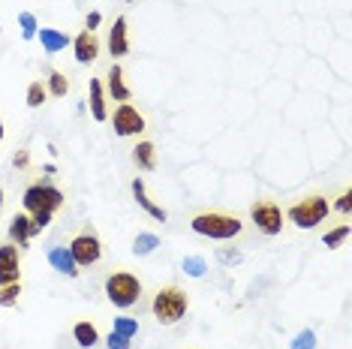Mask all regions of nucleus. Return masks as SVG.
I'll use <instances>...</instances> for the list:
<instances>
[{"label":"nucleus","mask_w":352,"mask_h":349,"mask_svg":"<svg viewBox=\"0 0 352 349\" xmlns=\"http://www.w3.org/2000/svg\"><path fill=\"white\" fill-rule=\"evenodd\" d=\"M334 211H340V214H349L352 211V193H349V190L338 196V202H334Z\"/></svg>","instance_id":"obj_32"},{"label":"nucleus","mask_w":352,"mask_h":349,"mask_svg":"<svg viewBox=\"0 0 352 349\" xmlns=\"http://www.w3.org/2000/svg\"><path fill=\"white\" fill-rule=\"evenodd\" d=\"M21 298V283H10V286H0V307H15Z\"/></svg>","instance_id":"obj_26"},{"label":"nucleus","mask_w":352,"mask_h":349,"mask_svg":"<svg viewBox=\"0 0 352 349\" xmlns=\"http://www.w3.org/2000/svg\"><path fill=\"white\" fill-rule=\"evenodd\" d=\"M190 311V298L181 286H163L154 295V304H151V313L160 325H175L181 322Z\"/></svg>","instance_id":"obj_2"},{"label":"nucleus","mask_w":352,"mask_h":349,"mask_svg":"<svg viewBox=\"0 0 352 349\" xmlns=\"http://www.w3.org/2000/svg\"><path fill=\"white\" fill-rule=\"evenodd\" d=\"M331 214V205H328L325 196H304V199H298L295 205H289V211H286V217H289L292 226L298 229H316L322 220Z\"/></svg>","instance_id":"obj_3"},{"label":"nucleus","mask_w":352,"mask_h":349,"mask_svg":"<svg viewBox=\"0 0 352 349\" xmlns=\"http://www.w3.org/2000/svg\"><path fill=\"white\" fill-rule=\"evenodd\" d=\"M181 268H184V274H190V277H205L208 262H205L202 256H184Z\"/></svg>","instance_id":"obj_23"},{"label":"nucleus","mask_w":352,"mask_h":349,"mask_svg":"<svg viewBox=\"0 0 352 349\" xmlns=\"http://www.w3.org/2000/svg\"><path fill=\"white\" fill-rule=\"evenodd\" d=\"M217 259L223 262V265H238V262L244 259V253H241V250H226V247H220V250H217Z\"/></svg>","instance_id":"obj_30"},{"label":"nucleus","mask_w":352,"mask_h":349,"mask_svg":"<svg viewBox=\"0 0 352 349\" xmlns=\"http://www.w3.org/2000/svg\"><path fill=\"white\" fill-rule=\"evenodd\" d=\"M346 238H349V226L343 223V226H338V229H331V232H325V235H322V244L334 250V247H340V244L346 241Z\"/></svg>","instance_id":"obj_27"},{"label":"nucleus","mask_w":352,"mask_h":349,"mask_svg":"<svg viewBox=\"0 0 352 349\" xmlns=\"http://www.w3.org/2000/svg\"><path fill=\"white\" fill-rule=\"evenodd\" d=\"M111 126H115V136L121 139H130V136H139L145 130V117L139 115V109L130 106V102H121L111 115Z\"/></svg>","instance_id":"obj_8"},{"label":"nucleus","mask_w":352,"mask_h":349,"mask_svg":"<svg viewBox=\"0 0 352 349\" xmlns=\"http://www.w3.org/2000/svg\"><path fill=\"white\" fill-rule=\"evenodd\" d=\"M69 253H73L76 265L78 268H91L97 265V262L102 259V244L94 229H85V232H78L73 241H69Z\"/></svg>","instance_id":"obj_6"},{"label":"nucleus","mask_w":352,"mask_h":349,"mask_svg":"<svg viewBox=\"0 0 352 349\" xmlns=\"http://www.w3.org/2000/svg\"><path fill=\"white\" fill-rule=\"evenodd\" d=\"M87 91H91V117L94 121H109V106H106V87H102L100 78H91V85H87Z\"/></svg>","instance_id":"obj_15"},{"label":"nucleus","mask_w":352,"mask_h":349,"mask_svg":"<svg viewBox=\"0 0 352 349\" xmlns=\"http://www.w3.org/2000/svg\"><path fill=\"white\" fill-rule=\"evenodd\" d=\"M49 265L54 268V271L67 274V277H78V265H76L69 247H52L49 250Z\"/></svg>","instance_id":"obj_16"},{"label":"nucleus","mask_w":352,"mask_h":349,"mask_svg":"<svg viewBox=\"0 0 352 349\" xmlns=\"http://www.w3.org/2000/svg\"><path fill=\"white\" fill-rule=\"evenodd\" d=\"M106 93L115 102H130L133 97V91L126 87L124 82V69H121V63H111L109 67V73H106Z\"/></svg>","instance_id":"obj_11"},{"label":"nucleus","mask_w":352,"mask_h":349,"mask_svg":"<svg viewBox=\"0 0 352 349\" xmlns=\"http://www.w3.org/2000/svg\"><path fill=\"white\" fill-rule=\"evenodd\" d=\"M133 340L130 337H124V335H118V331H111V335L106 337V346L109 349H130Z\"/></svg>","instance_id":"obj_31"},{"label":"nucleus","mask_w":352,"mask_h":349,"mask_svg":"<svg viewBox=\"0 0 352 349\" xmlns=\"http://www.w3.org/2000/svg\"><path fill=\"white\" fill-rule=\"evenodd\" d=\"M133 196H135L139 208L145 211L148 217H154V220H160V223H166V217H169V214L160 208V205H154V202L148 199V193H145V181H142V178H135V181H133Z\"/></svg>","instance_id":"obj_17"},{"label":"nucleus","mask_w":352,"mask_h":349,"mask_svg":"<svg viewBox=\"0 0 352 349\" xmlns=\"http://www.w3.org/2000/svg\"><path fill=\"white\" fill-rule=\"evenodd\" d=\"M63 193L58 187H52L49 181H39V184H30L25 190V196H21V205H25V211L28 214H34V211H58L63 208Z\"/></svg>","instance_id":"obj_5"},{"label":"nucleus","mask_w":352,"mask_h":349,"mask_svg":"<svg viewBox=\"0 0 352 349\" xmlns=\"http://www.w3.org/2000/svg\"><path fill=\"white\" fill-rule=\"evenodd\" d=\"M106 45H109V54L115 60L124 58V54L130 52V39H126V19H124V15H118V19H115V25H111V30H109Z\"/></svg>","instance_id":"obj_13"},{"label":"nucleus","mask_w":352,"mask_h":349,"mask_svg":"<svg viewBox=\"0 0 352 349\" xmlns=\"http://www.w3.org/2000/svg\"><path fill=\"white\" fill-rule=\"evenodd\" d=\"M10 283H21V256L19 247L6 241L0 247V286H10Z\"/></svg>","instance_id":"obj_9"},{"label":"nucleus","mask_w":352,"mask_h":349,"mask_svg":"<svg viewBox=\"0 0 352 349\" xmlns=\"http://www.w3.org/2000/svg\"><path fill=\"white\" fill-rule=\"evenodd\" d=\"M190 229L202 238H214V241H229V238L241 235L244 223L232 214H223V211H205V214H196L190 220Z\"/></svg>","instance_id":"obj_1"},{"label":"nucleus","mask_w":352,"mask_h":349,"mask_svg":"<svg viewBox=\"0 0 352 349\" xmlns=\"http://www.w3.org/2000/svg\"><path fill=\"white\" fill-rule=\"evenodd\" d=\"M73 337H76V344L82 349H91V346L100 344V331H97V325L94 322H76L73 325Z\"/></svg>","instance_id":"obj_19"},{"label":"nucleus","mask_w":352,"mask_h":349,"mask_svg":"<svg viewBox=\"0 0 352 349\" xmlns=\"http://www.w3.org/2000/svg\"><path fill=\"white\" fill-rule=\"evenodd\" d=\"M69 45H73V54H76L78 63H94L97 54H100V39H97L94 30H82Z\"/></svg>","instance_id":"obj_10"},{"label":"nucleus","mask_w":352,"mask_h":349,"mask_svg":"<svg viewBox=\"0 0 352 349\" xmlns=\"http://www.w3.org/2000/svg\"><path fill=\"white\" fill-rule=\"evenodd\" d=\"M45 91H49L52 97L63 100V97H67V93H69V78L63 76V73H58V69H52L49 78H45Z\"/></svg>","instance_id":"obj_20"},{"label":"nucleus","mask_w":352,"mask_h":349,"mask_svg":"<svg viewBox=\"0 0 352 349\" xmlns=\"http://www.w3.org/2000/svg\"><path fill=\"white\" fill-rule=\"evenodd\" d=\"M133 163L139 166L142 172H154L157 169V148H154V142H139V145L133 148Z\"/></svg>","instance_id":"obj_18"},{"label":"nucleus","mask_w":352,"mask_h":349,"mask_svg":"<svg viewBox=\"0 0 352 349\" xmlns=\"http://www.w3.org/2000/svg\"><path fill=\"white\" fill-rule=\"evenodd\" d=\"M0 208H3V187H0Z\"/></svg>","instance_id":"obj_36"},{"label":"nucleus","mask_w":352,"mask_h":349,"mask_svg":"<svg viewBox=\"0 0 352 349\" xmlns=\"http://www.w3.org/2000/svg\"><path fill=\"white\" fill-rule=\"evenodd\" d=\"M100 21H102V15L94 10V12H87V19H85V30H97L100 27Z\"/></svg>","instance_id":"obj_34"},{"label":"nucleus","mask_w":352,"mask_h":349,"mask_svg":"<svg viewBox=\"0 0 352 349\" xmlns=\"http://www.w3.org/2000/svg\"><path fill=\"white\" fill-rule=\"evenodd\" d=\"M19 27H21V39H36L39 21L34 12H19Z\"/></svg>","instance_id":"obj_22"},{"label":"nucleus","mask_w":352,"mask_h":349,"mask_svg":"<svg viewBox=\"0 0 352 349\" xmlns=\"http://www.w3.org/2000/svg\"><path fill=\"white\" fill-rule=\"evenodd\" d=\"M6 235H10V241L15 244L19 250L28 247V241L34 238V223H30V214H15L10 220V229H6Z\"/></svg>","instance_id":"obj_12"},{"label":"nucleus","mask_w":352,"mask_h":349,"mask_svg":"<svg viewBox=\"0 0 352 349\" xmlns=\"http://www.w3.org/2000/svg\"><path fill=\"white\" fill-rule=\"evenodd\" d=\"M250 220L256 223V229H259L262 235H268V238H274V235L283 232V211H280L271 199L253 202L250 205Z\"/></svg>","instance_id":"obj_7"},{"label":"nucleus","mask_w":352,"mask_h":349,"mask_svg":"<svg viewBox=\"0 0 352 349\" xmlns=\"http://www.w3.org/2000/svg\"><path fill=\"white\" fill-rule=\"evenodd\" d=\"M3 136H6V126H3V117H0V142H3Z\"/></svg>","instance_id":"obj_35"},{"label":"nucleus","mask_w":352,"mask_h":349,"mask_svg":"<svg viewBox=\"0 0 352 349\" xmlns=\"http://www.w3.org/2000/svg\"><path fill=\"white\" fill-rule=\"evenodd\" d=\"M106 295L115 307L126 311V307H133L135 301L142 298V280L130 271H115L106 280Z\"/></svg>","instance_id":"obj_4"},{"label":"nucleus","mask_w":352,"mask_h":349,"mask_svg":"<svg viewBox=\"0 0 352 349\" xmlns=\"http://www.w3.org/2000/svg\"><path fill=\"white\" fill-rule=\"evenodd\" d=\"M52 217H54L52 211H34V214H30V223H34V235H39L43 229H49Z\"/></svg>","instance_id":"obj_29"},{"label":"nucleus","mask_w":352,"mask_h":349,"mask_svg":"<svg viewBox=\"0 0 352 349\" xmlns=\"http://www.w3.org/2000/svg\"><path fill=\"white\" fill-rule=\"evenodd\" d=\"M36 39L43 43V52L45 54H58V52H63L69 43H73V39L63 34V30H54V27H39L36 30Z\"/></svg>","instance_id":"obj_14"},{"label":"nucleus","mask_w":352,"mask_h":349,"mask_svg":"<svg viewBox=\"0 0 352 349\" xmlns=\"http://www.w3.org/2000/svg\"><path fill=\"white\" fill-rule=\"evenodd\" d=\"M160 247V238L154 232H139L135 235V241H133V253L135 256H151Z\"/></svg>","instance_id":"obj_21"},{"label":"nucleus","mask_w":352,"mask_h":349,"mask_svg":"<svg viewBox=\"0 0 352 349\" xmlns=\"http://www.w3.org/2000/svg\"><path fill=\"white\" fill-rule=\"evenodd\" d=\"M289 349H316V331L314 328H304L295 335V340L289 344Z\"/></svg>","instance_id":"obj_28"},{"label":"nucleus","mask_w":352,"mask_h":349,"mask_svg":"<svg viewBox=\"0 0 352 349\" xmlns=\"http://www.w3.org/2000/svg\"><path fill=\"white\" fill-rule=\"evenodd\" d=\"M130 3H133V0H130Z\"/></svg>","instance_id":"obj_37"},{"label":"nucleus","mask_w":352,"mask_h":349,"mask_svg":"<svg viewBox=\"0 0 352 349\" xmlns=\"http://www.w3.org/2000/svg\"><path fill=\"white\" fill-rule=\"evenodd\" d=\"M115 331L133 340L135 335H139V319H133V316H118V319H115Z\"/></svg>","instance_id":"obj_25"},{"label":"nucleus","mask_w":352,"mask_h":349,"mask_svg":"<svg viewBox=\"0 0 352 349\" xmlns=\"http://www.w3.org/2000/svg\"><path fill=\"white\" fill-rule=\"evenodd\" d=\"M45 97H49V91H45L43 82H30L28 85V106L30 109H39L45 102Z\"/></svg>","instance_id":"obj_24"},{"label":"nucleus","mask_w":352,"mask_h":349,"mask_svg":"<svg viewBox=\"0 0 352 349\" xmlns=\"http://www.w3.org/2000/svg\"><path fill=\"white\" fill-rule=\"evenodd\" d=\"M12 166H15V169H28V166H30V154H28V148H21L19 154L12 157Z\"/></svg>","instance_id":"obj_33"}]
</instances>
